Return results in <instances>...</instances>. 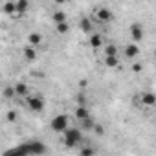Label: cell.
Wrapping results in <instances>:
<instances>
[{"label": "cell", "mask_w": 156, "mask_h": 156, "mask_svg": "<svg viewBox=\"0 0 156 156\" xmlns=\"http://www.w3.org/2000/svg\"><path fill=\"white\" fill-rule=\"evenodd\" d=\"M28 107H30L33 112H39V110L44 108V103H42L41 98H28Z\"/></svg>", "instance_id": "obj_3"}, {"label": "cell", "mask_w": 156, "mask_h": 156, "mask_svg": "<svg viewBox=\"0 0 156 156\" xmlns=\"http://www.w3.org/2000/svg\"><path fill=\"white\" fill-rule=\"evenodd\" d=\"M68 127H70V125H68V118L62 116V114L57 116V118H53V121H51V129L57 130V132H64Z\"/></svg>", "instance_id": "obj_2"}, {"label": "cell", "mask_w": 156, "mask_h": 156, "mask_svg": "<svg viewBox=\"0 0 156 156\" xmlns=\"http://www.w3.org/2000/svg\"><path fill=\"white\" fill-rule=\"evenodd\" d=\"M30 42H31V44H39V42H41V35H39V33H31V35H30Z\"/></svg>", "instance_id": "obj_11"}, {"label": "cell", "mask_w": 156, "mask_h": 156, "mask_svg": "<svg viewBox=\"0 0 156 156\" xmlns=\"http://www.w3.org/2000/svg\"><path fill=\"white\" fill-rule=\"evenodd\" d=\"M136 53H138V48H136V46H129V48H127V57H129V59H132Z\"/></svg>", "instance_id": "obj_9"}, {"label": "cell", "mask_w": 156, "mask_h": 156, "mask_svg": "<svg viewBox=\"0 0 156 156\" xmlns=\"http://www.w3.org/2000/svg\"><path fill=\"white\" fill-rule=\"evenodd\" d=\"M103 51H105V55H107V57H112V55H118V50H116L114 46H107V48H105Z\"/></svg>", "instance_id": "obj_8"}, {"label": "cell", "mask_w": 156, "mask_h": 156, "mask_svg": "<svg viewBox=\"0 0 156 156\" xmlns=\"http://www.w3.org/2000/svg\"><path fill=\"white\" fill-rule=\"evenodd\" d=\"M90 42H92V46H99V44H103V41H101V37H99V35H94Z\"/></svg>", "instance_id": "obj_12"}, {"label": "cell", "mask_w": 156, "mask_h": 156, "mask_svg": "<svg viewBox=\"0 0 156 156\" xmlns=\"http://www.w3.org/2000/svg\"><path fill=\"white\" fill-rule=\"evenodd\" d=\"M75 114H77V118H81V119H85V118H88V110L85 108V107H79L75 110Z\"/></svg>", "instance_id": "obj_7"}, {"label": "cell", "mask_w": 156, "mask_h": 156, "mask_svg": "<svg viewBox=\"0 0 156 156\" xmlns=\"http://www.w3.org/2000/svg\"><path fill=\"white\" fill-rule=\"evenodd\" d=\"M98 17L107 22V20H110V11H108V9H99V11H98Z\"/></svg>", "instance_id": "obj_6"}, {"label": "cell", "mask_w": 156, "mask_h": 156, "mask_svg": "<svg viewBox=\"0 0 156 156\" xmlns=\"http://www.w3.org/2000/svg\"><path fill=\"white\" fill-rule=\"evenodd\" d=\"M143 103H149V105H152V103H156V98H154L152 94H145V96H143Z\"/></svg>", "instance_id": "obj_10"}, {"label": "cell", "mask_w": 156, "mask_h": 156, "mask_svg": "<svg viewBox=\"0 0 156 156\" xmlns=\"http://www.w3.org/2000/svg\"><path fill=\"white\" fill-rule=\"evenodd\" d=\"M130 33H132V39H134V41H141V28H140L138 24H132Z\"/></svg>", "instance_id": "obj_4"}, {"label": "cell", "mask_w": 156, "mask_h": 156, "mask_svg": "<svg viewBox=\"0 0 156 156\" xmlns=\"http://www.w3.org/2000/svg\"><path fill=\"white\" fill-rule=\"evenodd\" d=\"M64 141H66L68 145L79 143V141H81V130H79V129H72V127H68V129L64 130Z\"/></svg>", "instance_id": "obj_1"}, {"label": "cell", "mask_w": 156, "mask_h": 156, "mask_svg": "<svg viewBox=\"0 0 156 156\" xmlns=\"http://www.w3.org/2000/svg\"><path fill=\"white\" fill-rule=\"evenodd\" d=\"M15 9L17 11H20V13H24L26 9H28V0H19V2H15Z\"/></svg>", "instance_id": "obj_5"}]
</instances>
